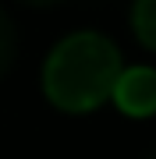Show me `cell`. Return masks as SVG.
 Segmentation results:
<instances>
[{"instance_id": "cell-3", "label": "cell", "mask_w": 156, "mask_h": 159, "mask_svg": "<svg viewBox=\"0 0 156 159\" xmlns=\"http://www.w3.org/2000/svg\"><path fill=\"white\" fill-rule=\"evenodd\" d=\"M131 29L142 46L156 50V0H135L131 4Z\"/></svg>"}, {"instance_id": "cell-5", "label": "cell", "mask_w": 156, "mask_h": 159, "mask_svg": "<svg viewBox=\"0 0 156 159\" xmlns=\"http://www.w3.org/2000/svg\"><path fill=\"white\" fill-rule=\"evenodd\" d=\"M21 4H29V7H53V4H60V0H21Z\"/></svg>"}, {"instance_id": "cell-4", "label": "cell", "mask_w": 156, "mask_h": 159, "mask_svg": "<svg viewBox=\"0 0 156 159\" xmlns=\"http://www.w3.org/2000/svg\"><path fill=\"white\" fill-rule=\"evenodd\" d=\"M14 57H18V32H14V21L7 18V11L0 7V78L11 71Z\"/></svg>"}, {"instance_id": "cell-2", "label": "cell", "mask_w": 156, "mask_h": 159, "mask_svg": "<svg viewBox=\"0 0 156 159\" xmlns=\"http://www.w3.org/2000/svg\"><path fill=\"white\" fill-rule=\"evenodd\" d=\"M110 99L128 117H153L156 113V71L153 67H128V71H121Z\"/></svg>"}, {"instance_id": "cell-6", "label": "cell", "mask_w": 156, "mask_h": 159, "mask_svg": "<svg viewBox=\"0 0 156 159\" xmlns=\"http://www.w3.org/2000/svg\"><path fill=\"white\" fill-rule=\"evenodd\" d=\"M149 159H156V152H153V156H149Z\"/></svg>"}, {"instance_id": "cell-1", "label": "cell", "mask_w": 156, "mask_h": 159, "mask_svg": "<svg viewBox=\"0 0 156 159\" xmlns=\"http://www.w3.org/2000/svg\"><path fill=\"white\" fill-rule=\"evenodd\" d=\"M121 53L99 32H75L53 46L43 67V92L64 113H89L114 96Z\"/></svg>"}]
</instances>
